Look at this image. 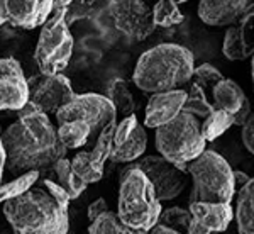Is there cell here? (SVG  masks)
<instances>
[{
  "label": "cell",
  "mask_w": 254,
  "mask_h": 234,
  "mask_svg": "<svg viewBox=\"0 0 254 234\" xmlns=\"http://www.w3.org/2000/svg\"><path fill=\"white\" fill-rule=\"evenodd\" d=\"M116 122L105 127L97 138L95 148L92 151H80L71 159V166L75 173L85 183H95L104 176L105 161L110 158L114 150V133H116Z\"/></svg>",
  "instance_id": "12"
},
{
  "label": "cell",
  "mask_w": 254,
  "mask_h": 234,
  "mask_svg": "<svg viewBox=\"0 0 254 234\" xmlns=\"http://www.w3.org/2000/svg\"><path fill=\"white\" fill-rule=\"evenodd\" d=\"M234 180H236V187L237 185H246L249 182V176L244 173V171H234Z\"/></svg>",
  "instance_id": "43"
},
{
  "label": "cell",
  "mask_w": 254,
  "mask_h": 234,
  "mask_svg": "<svg viewBox=\"0 0 254 234\" xmlns=\"http://www.w3.org/2000/svg\"><path fill=\"white\" fill-rule=\"evenodd\" d=\"M193 77H195V83L200 85L203 90H214L215 85L220 80H224L222 73L210 63H203L200 67H195Z\"/></svg>",
  "instance_id": "31"
},
{
  "label": "cell",
  "mask_w": 254,
  "mask_h": 234,
  "mask_svg": "<svg viewBox=\"0 0 254 234\" xmlns=\"http://www.w3.org/2000/svg\"><path fill=\"white\" fill-rule=\"evenodd\" d=\"M69 0L55 2L51 17L41 27L34 58L41 75H60L68 67L73 53V38L66 24Z\"/></svg>",
  "instance_id": "7"
},
{
  "label": "cell",
  "mask_w": 254,
  "mask_h": 234,
  "mask_svg": "<svg viewBox=\"0 0 254 234\" xmlns=\"http://www.w3.org/2000/svg\"><path fill=\"white\" fill-rule=\"evenodd\" d=\"M53 170H55V173H56L58 183L64 188V192L68 194L69 199L75 200L83 194V190L87 188V183H85L83 180L75 173V170H73L71 161H69V159H66V158L60 159Z\"/></svg>",
  "instance_id": "23"
},
{
  "label": "cell",
  "mask_w": 254,
  "mask_h": 234,
  "mask_svg": "<svg viewBox=\"0 0 254 234\" xmlns=\"http://www.w3.org/2000/svg\"><path fill=\"white\" fill-rule=\"evenodd\" d=\"M188 211L193 219L203 224L210 233H222L229 228L234 219V209L231 204H210V202H195L190 204Z\"/></svg>",
  "instance_id": "17"
},
{
  "label": "cell",
  "mask_w": 254,
  "mask_h": 234,
  "mask_svg": "<svg viewBox=\"0 0 254 234\" xmlns=\"http://www.w3.org/2000/svg\"><path fill=\"white\" fill-rule=\"evenodd\" d=\"M193 72L195 61L190 49L182 44L163 43L142 53L132 80L142 92H171L182 90L191 80Z\"/></svg>",
  "instance_id": "2"
},
{
  "label": "cell",
  "mask_w": 254,
  "mask_h": 234,
  "mask_svg": "<svg viewBox=\"0 0 254 234\" xmlns=\"http://www.w3.org/2000/svg\"><path fill=\"white\" fill-rule=\"evenodd\" d=\"M3 133V131H2V127H0V134H2Z\"/></svg>",
  "instance_id": "46"
},
{
  "label": "cell",
  "mask_w": 254,
  "mask_h": 234,
  "mask_svg": "<svg viewBox=\"0 0 254 234\" xmlns=\"http://www.w3.org/2000/svg\"><path fill=\"white\" fill-rule=\"evenodd\" d=\"M127 170H141L154 187L158 200H173L187 187V171L163 158L161 155L141 156L136 161L129 163Z\"/></svg>",
  "instance_id": "9"
},
{
  "label": "cell",
  "mask_w": 254,
  "mask_h": 234,
  "mask_svg": "<svg viewBox=\"0 0 254 234\" xmlns=\"http://www.w3.org/2000/svg\"><path fill=\"white\" fill-rule=\"evenodd\" d=\"M5 22V17H3V12H2V2H0V26Z\"/></svg>",
  "instance_id": "44"
},
{
  "label": "cell",
  "mask_w": 254,
  "mask_h": 234,
  "mask_svg": "<svg viewBox=\"0 0 254 234\" xmlns=\"http://www.w3.org/2000/svg\"><path fill=\"white\" fill-rule=\"evenodd\" d=\"M251 114H253L251 112V104H249V100H246V104L234 116V126H244V122L248 121V117L251 116Z\"/></svg>",
  "instance_id": "38"
},
{
  "label": "cell",
  "mask_w": 254,
  "mask_h": 234,
  "mask_svg": "<svg viewBox=\"0 0 254 234\" xmlns=\"http://www.w3.org/2000/svg\"><path fill=\"white\" fill-rule=\"evenodd\" d=\"M163 209L154 187L141 170H124L119 176L117 216L126 226L149 233L159 223Z\"/></svg>",
  "instance_id": "4"
},
{
  "label": "cell",
  "mask_w": 254,
  "mask_h": 234,
  "mask_svg": "<svg viewBox=\"0 0 254 234\" xmlns=\"http://www.w3.org/2000/svg\"><path fill=\"white\" fill-rule=\"evenodd\" d=\"M117 110L105 95L100 93H81L76 95L69 104L56 112L60 126L66 122L81 121L92 127V136H97L107 126L116 122Z\"/></svg>",
  "instance_id": "8"
},
{
  "label": "cell",
  "mask_w": 254,
  "mask_h": 234,
  "mask_svg": "<svg viewBox=\"0 0 254 234\" xmlns=\"http://www.w3.org/2000/svg\"><path fill=\"white\" fill-rule=\"evenodd\" d=\"M43 185H44V188L49 192V195L53 197V199L58 202L61 207H64V209H68V205H69V197H68V194L64 192V188L60 185L58 182H53V180H44L43 182Z\"/></svg>",
  "instance_id": "34"
},
{
  "label": "cell",
  "mask_w": 254,
  "mask_h": 234,
  "mask_svg": "<svg viewBox=\"0 0 254 234\" xmlns=\"http://www.w3.org/2000/svg\"><path fill=\"white\" fill-rule=\"evenodd\" d=\"M187 90H171V92L153 93L146 105L144 127L158 129V127L171 122L183 112V105L187 102Z\"/></svg>",
  "instance_id": "15"
},
{
  "label": "cell",
  "mask_w": 254,
  "mask_h": 234,
  "mask_svg": "<svg viewBox=\"0 0 254 234\" xmlns=\"http://www.w3.org/2000/svg\"><path fill=\"white\" fill-rule=\"evenodd\" d=\"M214 110H215L214 104H210L205 97V90L193 81L190 87V92H188V95H187L185 105H183V112H188L195 117L205 119L210 116Z\"/></svg>",
  "instance_id": "28"
},
{
  "label": "cell",
  "mask_w": 254,
  "mask_h": 234,
  "mask_svg": "<svg viewBox=\"0 0 254 234\" xmlns=\"http://www.w3.org/2000/svg\"><path fill=\"white\" fill-rule=\"evenodd\" d=\"M105 97L112 102L117 114H121L122 117L134 116V112L137 110L136 98L130 93L127 81L122 80V78H114V80L110 81L107 85V93H105Z\"/></svg>",
  "instance_id": "22"
},
{
  "label": "cell",
  "mask_w": 254,
  "mask_h": 234,
  "mask_svg": "<svg viewBox=\"0 0 254 234\" xmlns=\"http://www.w3.org/2000/svg\"><path fill=\"white\" fill-rule=\"evenodd\" d=\"M254 22V7L239 24L229 27L224 36L222 53L231 61H243L254 55V38H249V26Z\"/></svg>",
  "instance_id": "16"
},
{
  "label": "cell",
  "mask_w": 254,
  "mask_h": 234,
  "mask_svg": "<svg viewBox=\"0 0 254 234\" xmlns=\"http://www.w3.org/2000/svg\"><path fill=\"white\" fill-rule=\"evenodd\" d=\"M232 126H234V116L224 112V110L215 109L202 122V134L205 138V141H214V139L222 136L225 131Z\"/></svg>",
  "instance_id": "27"
},
{
  "label": "cell",
  "mask_w": 254,
  "mask_h": 234,
  "mask_svg": "<svg viewBox=\"0 0 254 234\" xmlns=\"http://www.w3.org/2000/svg\"><path fill=\"white\" fill-rule=\"evenodd\" d=\"M212 98H214L215 109L224 110L231 116H236L248 100L243 88L234 80H229V78H224L215 85L212 90Z\"/></svg>",
  "instance_id": "19"
},
{
  "label": "cell",
  "mask_w": 254,
  "mask_h": 234,
  "mask_svg": "<svg viewBox=\"0 0 254 234\" xmlns=\"http://www.w3.org/2000/svg\"><path fill=\"white\" fill-rule=\"evenodd\" d=\"M187 171L193 182L190 204H231L236 194L234 170L219 153L205 150L188 165Z\"/></svg>",
  "instance_id": "6"
},
{
  "label": "cell",
  "mask_w": 254,
  "mask_h": 234,
  "mask_svg": "<svg viewBox=\"0 0 254 234\" xmlns=\"http://www.w3.org/2000/svg\"><path fill=\"white\" fill-rule=\"evenodd\" d=\"M105 212H109V205L105 202V199H97L95 202H92L88 205V219L90 223H93V221L97 219V217H100L102 214H105Z\"/></svg>",
  "instance_id": "37"
},
{
  "label": "cell",
  "mask_w": 254,
  "mask_h": 234,
  "mask_svg": "<svg viewBox=\"0 0 254 234\" xmlns=\"http://www.w3.org/2000/svg\"><path fill=\"white\" fill-rule=\"evenodd\" d=\"M29 83V102L38 107L43 114H56L61 107L76 97L71 83L64 75H36Z\"/></svg>",
  "instance_id": "11"
},
{
  "label": "cell",
  "mask_w": 254,
  "mask_h": 234,
  "mask_svg": "<svg viewBox=\"0 0 254 234\" xmlns=\"http://www.w3.org/2000/svg\"><path fill=\"white\" fill-rule=\"evenodd\" d=\"M3 77H24V70L17 60L14 58L0 60V78Z\"/></svg>",
  "instance_id": "35"
},
{
  "label": "cell",
  "mask_w": 254,
  "mask_h": 234,
  "mask_svg": "<svg viewBox=\"0 0 254 234\" xmlns=\"http://www.w3.org/2000/svg\"><path fill=\"white\" fill-rule=\"evenodd\" d=\"M151 234H183V233L175 231V229H171V228H166V226L158 224V226H154V228L151 229Z\"/></svg>",
  "instance_id": "41"
},
{
  "label": "cell",
  "mask_w": 254,
  "mask_h": 234,
  "mask_svg": "<svg viewBox=\"0 0 254 234\" xmlns=\"http://www.w3.org/2000/svg\"><path fill=\"white\" fill-rule=\"evenodd\" d=\"M253 7L249 0H203L198 3V17L207 26H236Z\"/></svg>",
  "instance_id": "14"
},
{
  "label": "cell",
  "mask_w": 254,
  "mask_h": 234,
  "mask_svg": "<svg viewBox=\"0 0 254 234\" xmlns=\"http://www.w3.org/2000/svg\"><path fill=\"white\" fill-rule=\"evenodd\" d=\"M3 170H5V150H3V145H2V134H0V185H2Z\"/></svg>",
  "instance_id": "42"
},
{
  "label": "cell",
  "mask_w": 254,
  "mask_h": 234,
  "mask_svg": "<svg viewBox=\"0 0 254 234\" xmlns=\"http://www.w3.org/2000/svg\"><path fill=\"white\" fill-rule=\"evenodd\" d=\"M5 150V170L20 176L29 171H44L55 168L66 158V148L61 145L58 131L46 114L19 119L2 133Z\"/></svg>",
  "instance_id": "1"
},
{
  "label": "cell",
  "mask_w": 254,
  "mask_h": 234,
  "mask_svg": "<svg viewBox=\"0 0 254 234\" xmlns=\"http://www.w3.org/2000/svg\"><path fill=\"white\" fill-rule=\"evenodd\" d=\"M147 146V134H146V127L137 124V127L134 129L132 136H130L122 146H114L110 159L117 163H132L139 159L142 156V153L146 151Z\"/></svg>",
  "instance_id": "21"
},
{
  "label": "cell",
  "mask_w": 254,
  "mask_h": 234,
  "mask_svg": "<svg viewBox=\"0 0 254 234\" xmlns=\"http://www.w3.org/2000/svg\"><path fill=\"white\" fill-rule=\"evenodd\" d=\"M55 2H38V0H2V12L5 22H10L12 26L22 27V29H34V27L48 22L51 17Z\"/></svg>",
  "instance_id": "13"
},
{
  "label": "cell",
  "mask_w": 254,
  "mask_h": 234,
  "mask_svg": "<svg viewBox=\"0 0 254 234\" xmlns=\"http://www.w3.org/2000/svg\"><path fill=\"white\" fill-rule=\"evenodd\" d=\"M92 136V127L81 121H73L61 124L58 129V138L66 150H76L87 145V141Z\"/></svg>",
  "instance_id": "24"
},
{
  "label": "cell",
  "mask_w": 254,
  "mask_h": 234,
  "mask_svg": "<svg viewBox=\"0 0 254 234\" xmlns=\"http://www.w3.org/2000/svg\"><path fill=\"white\" fill-rule=\"evenodd\" d=\"M251 75H253V83H254V55H253V61H251Z\"/></svg>",
  "instance_id": "45"
},
{
  "label": "cell",
  "mask_w": 254,
  "mask_h": 234,
  "mask_svg": "<svg viewBox=\"0 0 254 234\" xmlns=\"http://www.w3.org/2000/svg\"><path fill=\"white\" fill-rule=\"evenodd\" d=\"M29 102V83L26 77L0 78V110H19Z\"/></svg>",
  "instance_id": "18"
},
{
  "label": "cell",
  "mask_w": 254,
  "mask_h": 234,
  "mask_svg": "<svg viewBox=\"0 0 254 234\" xmlns=\"http://www.w3.org/2000/svg\"><path fill=\"white\" fill-rule=\"evenodd\" d=\"M241 138H243L246 150L251 155H254V112L248 117V121L244 122L243 131H241Z\"/></svg>",
  "instance_id": "36"
},
{
  "label": "cell",
  "mask_w": 254,
  "mask_h": 234,
  "mask_svg": "<svg viewBox=\"0 0 254 234\" xmlns=\"http://www.w3.org/2000/svg\"><path fill=\"white\" fill-rule=\"evenodd\" d=\"M88 234H147L146 231H139L126 226L119 219L117 212H105L100 217H97L93 223H90Z\"/></svg>",
  "instance_id": "25"
},
{
  "label": "cell",
  "mask_w": 254,
  "mask_h": 234,
  "mask_svg": "<svg viewBox=\"0 0 254 234\" xmlns=\"http://www.w3.org/2000/svg\"><path fill=\"white\" fill-rule=\"evenodd\" d=\"M191 219H193V216H191V212L188 211V209L170 207L161 212L158 224L166 226V228H171V229H175V231L187 234L188 228H190V224H191Z\"/></svg>",
  "instance_id": "30"
},
{
  "label": "cell",
  "mask_w": 254,
  "mask_h": 234,
  "mask_svg": "<svg viewBox=\"0 0 254 234\" xmlns=\"http://www.w3.org/2000/svg\"><path fill=\"white\" fill-rule=\"evenodd\" d=\"M187 234H212V233L208 231L203 224H200L196 219H191V224H190V228H188Z\"/></svg>",
  "instance_id": "40"
},
{
  "label": "cell",
  "mask_w": 254,
  "mask_h": 234,
  "mask_svg": "<svg viewBox=\"0 0 254 234\" xmlns=\"http://www.w3.org/2000/svg\"><path fill=\"white\" fill-rule=\"evenodd\" d=\"M154 143L159 155L183 171L205 151L207 145L198 117L188 112H182L171 122L158 127Z\"/></svg>",
  "instance_id": "5"
},
{
  "label": "cell",
  "mask_w": 254,
  "mask_h": 234,
  "mask_svg": "<svg viewBox=\"0 0 254 234\" xmlns=\"http://www.w3.org/2000/svg\"><path fill=\"white\" fill-rule=\"evenodd\" d=\"M95 5H97L95 2H69L66 9V24L71 26L76 20L92 17Z\"/></svg>",
  "instance_id": "32"
},
{
  "label": "cell",
  "mask_w": 254,
  "mask_h": 234,
  "mask_svg": "<svg viewBox=\"0 0 254 234\" xmlns=\"http://www.w3.org/2000/svg\"><path fill=\"white\" fill-rule=\"evenodd\" d=\"M234 219L237 234H254V176L239 188Z\"/></svg>",
  "instance_id": "20"
},
{
  "label": "cell",
  "mask_w": 254,
  "mask_h": 234,
  "mask_svg": "<svg viewBox=\"0 0 254 234\" xmlns=\"http://www.w3.org/2000/svg\"><path fill=\"white\" fill-rule=\"evenodd\" d=\"M39 178V171H29V173H24L17 176L15 180H12L10 183H2L0 185V204H5L7 200H12L15 197L26 194L29 188H32Z\"/></svg>",
  "instance_id": "29"
},
{
  "label": "cell",
  "mask_w": 254,
  "mask_h": 234,
  "mask_svg": "<svg viewBox=\"0 0 254 234\" xmlns=\"http://www.w3.org/2000/svg\"><path fill=\"white\" fill-rule=\"evenodd\" d=\"M39 112H41V110L36 107V105L32 104V102H27V104L24 105V107L17 112V116H19V119H26V117L36 116V114H39Z\"/></svg>",
  "instance_id": "39"
},
{
  "label": "cell",
  "mask_w": 254,
  "mask_h": 234,
  "mask_svg": "<svg viewBox=\"0 0 254 234\" xmlns=\"http://www.w3.org/2000/svg\"><path fill=\"white\" fill-rule=\"evenodd\" d=\"M3 216L14 234H68V209L61 207L46 188L32 187L7 200Z\"/></svg>",
  "instance_id": "3"
},
{
  "label": "cell",
  "mask_w": 254,
  "mask_h": 234,
  "mask_svg": "<svg viewBox=\"0 0 254 234\" xmlns=\"http://www.w3.org/2000/svg\"><path fill=\"white\" fill-rule=\"evenodd\" d=\"M178 2H171V0H161V2L153 5V17H154V26L156 27H173L182 24L185 17L178 9Z\"/></svg>",
  "instance_id": "26"
},
{
  "label": "cell",
  "mask_w": 254,
  "mask_h": 234,
  "mask_svg": "<svg viewBox=\"0 0 254 234\" xmlns=\"http://www.w3.org/2000/svg\"><path fill=\"white\" fill-rule=\"evenodd\" d=\"M137 127V119L136 116L124 117L121 122L116 126V133H114V146H122L124 143L132 136L134 129Z\"/></svg>",
  "instance_id": "33"
},
{
  "label": "cell",
  "mask_w": 254,
  "mask_h": 234,
  "mask_svg": "<svg viewBox=\"0 0 254 234\" xmlns=\"http://www.w3.org/2000/svg\"><path fill=\"white\" fill-rule=\"evenodd\" d=\"M109 12L114 24L132 41H144L156 29L153 5L139 0H114L109 2Z\"/></svg>",
  "instance_id": "10"
}]
</instances>
